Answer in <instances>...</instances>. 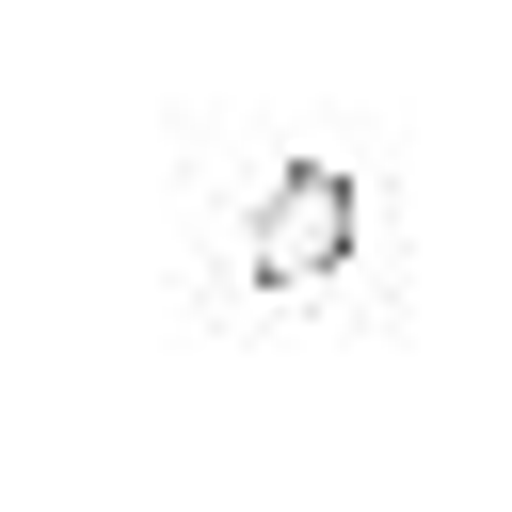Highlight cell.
Masks as SVG:
<instances>
[{
	"mask_svg": "<svg viewBox=\"0 0 512 512\" xmlns=\"http://www.w3.org/2000/svg\"><path fill=\"white\" fill-rule=\"evenodd\" d=\"M352 224H368V192H352L336 160H288V176L256 192V224H240V240H256V288H320V272L352 256Z\"/></svg>",
	"mask_w": 512,
	"mask_h": 512,
	"instance_id": "6da1fadb",
	"label": "cell"
}]
</instances>
